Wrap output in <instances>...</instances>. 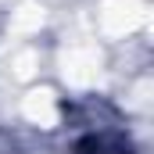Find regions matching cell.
<instances>
[{"mask_svg": "<svg viewBox=\"0 0 154 154\" xmlns=\"http://www.w3.org/2000/svg\"><path fill=\"white\" fill-rule=\"evenodd\" d=\"M72 154H136L125 122L100 100L72 108Z\"/></svg>", "mask_w": 154, "mask_h": 154, "instance_id": "1", "label": "cell"}]
</instances>
